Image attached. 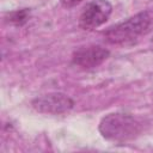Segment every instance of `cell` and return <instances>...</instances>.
Here are the masks:
<instances>
[{"mask_svg":"<svg viewBox=\"0 0 153 153\" xmlns=\"http://www.w3.org/2000/svg\"><path fill=\"white\" fill-rule=\"evenodd\" d=\"M98 129L104 139L114 142H124L141 133L142 123L133 115L112 112L100 120Z\"/></svg>","mask_w":153,"mask_h":153,"instance_id":"cell-2","label":"cell"},{"mask_svg":"<svg viewBox=\"0 0 153 153\" xmlns=\"http://www.w3.org/2000/svg\"><path fill=\"white\" fill-rule=\"evenodd\" d=\"M110 55V51L100 45H86L76 49L72 55V62L84 69H91L102 65Z\"/></svg>","mask_w":153,"mask_h":153,"instance_id":"cell-5","label":"cell"},{"mask_svg":"<svg viewBox=\"0 0 153 153\" xmlns=\"http://www.w3.org/2000/svg\"><path fill=\"white\" fill-rule=\"evenodd\" d=\"M61 1V5L66 8H71V7H74L76 6L78 4H80L82 0H60Z\"/></svg>","mask_w":153,"mask_h":153,"instance_id":"cell-7","label":"cell"},{"mask_svg":"<svg viewBox=\"0 0 153 153\" xmlns=\"http://www.w3.org/2000/svg\"><path fill=\"white\" fill-rule=\"evenodd\" d=\"M29 17H30V10L23 8V10H18L10 13V22L16 25H22L27 22Z\"/></svg>","mask_w":153,"mask_h":153,"instance_id":"cell-6","label":"cell"},{"mask_svg":"<svg viewBox=\"0 0 153 153\" xmlns=\"http://www.w3.org/2000/svg\"><path fill=\"white\" fill-rule=\"evenodd\" d=\"M152 43H153V42H152Z\"/></svg>","mask_w":153,"mask_h":153,"instance_id":"cell-8","label":"cell"},{"mask_svg":"<svg viewBox=\"0 0 153 153\" xmlns=\"http://www.w3.org/2000/svg\"><path fill=\"white\" fill-rule=\"evenodd\" d=\"M152 30L153 10H146L110 26L104 32V38L111 44H127L147 35Z\"/></svg>","mask_w":153,"mask_h":153,"instance_id":"cell-1","label":"cell"},{"mask_svg":"<svg viewBox=\"0 0 153 153\" xmlns=\"http://www.w3.org/2000/svg\"><path fill=\"white\" fill-rule=\"evenodd\" d=\"M32 108L41 114L61 115L71 111L74 106V100L61 92H51L36 97L31 102Z\"/></svg>","mask_w":153,"mask_h":153,"instance_id":"cell-4","label":"cell"},{"mask_svg":"<svg viewBox=\"0 0 153 153\" xmlns=\"http://www.w3.org/2000/svg\"><path fill=\"white\" fill-rule=\"evenodd\" d=\"M112 13V5L109 0H93L88 2L81 11L79 17V26L90 31L103 25Z\"/></svg>","mask_w":153,"mask_h":153,"instance_id":"cell-3","label":"cell"}]
</instances>
